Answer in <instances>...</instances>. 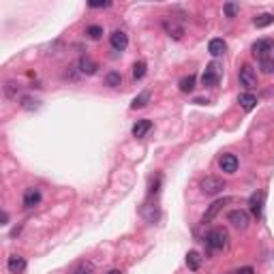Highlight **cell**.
Returning a JSON list of instances; mask_svg holds the SVG:
<instances>
[{
    "instance_id": "cell-26",
    "label": "cell",
    "mask_w": 274,
    "mask_h": 274,
    "mask_svg": "<svg viewBox=\"0 0 274 274\" xmlns=\"http://www.w3.org/2000/svg\"><path fill=\"white\" fill-rule=\"evenodd\" d=\"M86 35H88L90 39H101L103 28H101V26H96V24H92V26H88V28H86Z\"/></svg>"
},
{
    "instance_id": "cell-8",
    "label": "cell",
    "mask_w": 274,
    "mask_h": 274,
    "mask_svg": "<svg viewBox=\"0 0 274 274\" xmlns=\"http://www.w3.org/2000/svg\"><path fill=\"white\" fill-rule=\"evenodd\" d=\"M227 221L234 225V227H238V229H246L249 227V212H244V210H232L227 214Z\"/></svg>"
},
{
    "instance_id": "cell-23",
    "label": "cell",
    "mask_w": 274,
    "mask_h": 274,
    "mask_svg": "<svg viewBox=\"0 0 274 274\" xmlns=\"http://www.w3.org/2000/svg\"><path fill=\"white\" fill-rule=\"evenodd\" d=\"M19 88H21V86L18 82H7V86H4V94H7L9 99H18Z\"/></svg>"
},
{
    "instance_id": "cell-5",
    "label": "cell",
    "mask_w": 274,
    "mask_h": 274,
    "mask_svg": "<svg viewBox=\"0 0 274 274\" xmlns=\"http://www.w3.org/2000/svg\"><path fill=\"white\" fill-rule=\"evenodd\" d=\"M219 79H221V71H219L217 64H208L206 71L201 75V84L206 86V88H214V86H219Z\"/></svg>"
},
{
    "instance_id": "cell-11",
    "label": "cell",
    "mask_w": 274,
    "mask_h": 274,
    "mask_svg": "<svg viewBox=\"0 0 274 274\" xmlns=\"http://www.w3.org/2000/svg\"><path fill=\"white\" fill-rule=\"evenodd\" d=\"M21 203H24V208H35L41 203V191L35 189V186H30V189L24 191V200H21Z\"/></svg>"
},
{
    "instance_id": "cell-14",
    "label": "cell",
    "mask_w": 274,
    "mask_h": 274,
    "mask_svg": "<svg viewBox=\"0 0 274 274\" xmlns=\"http://www.w3.org/2000/svg\"><path fill=\"white\" fill-rule=\"evenodd\" d=\"M238 103L244 111H251V110H255V105H257V96L251 94V92H242L238 96Z\"/></svg>"
},
{
    "instance_id": "cell-18",
    "label": "cell",
    "mask_w": 274,
    "mask_h": 274,
    "mask_svg": "<svg viewBox=\"0 0 274 274\" xmlns=\"http://www.w3.org/2000/svg\"><path fill=\"white\" fill-rule=\"evenodd\" d=\"M200 264H201L200 253H197V251H189V255H186V266L195 272V270H200Z\"/></svg>"
},
{
    "instance_id": "cell-12",
    "label": "cell",
    "mask_w": 274,
    "mask_h": 274,
    "mask_svg": "<svg viewBox=\"0 0 274 274\" xmlns=\"http://www.w3.org/2000/svg\"><path fill=\"white\" fill-rule=\"evenodd\" d=\"M7 270L9 274H21L26 270V259L21 255H11L7 259Z\"/></svg>"
},
{
    "instance_id": "cell-17",
    "label": "cell",
    "mask_w": 274,
    "mask_h": 274,
    "mask_svg": "<svg viewBox=\"0 0 274 274\" xmlns=\"http://www.w3.org/2000/svg\"><path fill=\"white\" fill-rule=\"evenodd\" d=\"M96 69H99V64H96L94 60H90V58H82V60H79V73H84V75H94Z\"/></svg>"
},
{
    "instance_id": "cell-32",
    "label": "cell",
    "mask_w": 274,
    "mask_h": 274,
    "mask_svg": "<svg viewBox=\"0 0 274 274\" xmlns=\"http://www.w3.org/2000/svg\"><path fill=\"white\" fill-rule=\"evenodd\" d=\"M105 274H122L120 270H110V272H105Z\"/></svg>"
},
{
    "instance_id": "cell-15",
    "label": "cell",
    "mask_w": 274,
    "mask_h": 274,
    "mask_svg": "<svg viewBox=\"0 0 274 274\" xmlns=\"http://www.w3.org/2000/svg\"><path fill=\"white\" fill-rule=\"evenodd\" d=\"M150 128H152V122L144 118V120H137L135 125H133L131 133H133V137H146V133L150 131Z\"/></svg>"
},
{
    "instance_id": "cell-31",
    "label": "cell",
    "mask_w": 274,
    "mask_h": 274,
    "mask_svg": "<svg viewBox=\"0 0 274 274\" xmlns=\"http://www.w3.org/2000/svg\"><path fill=\"white\" fill-rule=\"evenodd\" d=\"M2 225H9V214L2 212Z\"/></svg>"
},
{
    "instance_id": "cell-19",
    "label": "cell",
    "mask_w": 274,
    "mask_h": 274,
    "mask_svg": "<svg viewBox=\"0 0 274 274\" xmlns=\"http://www.w3.org/2000/svg\"><path fill=\"white\" fill-rule=\"evenodd\" d=\"M253 24L257 26V28H266V26L274 24V15L272 13H261V15H257V18L253 19Z\"/></svg>"
},
{
    "instance_id": "cell-28",
    "label": "cell",
    "mask_w": 274,
    "mask_h": 274,
    "mask_svg": "<svg viewBox=\"0 0 274 274\" xmlns=\"http://www.w3.org/2000/svg\"><path fill=\"white\" fill-rule=\"evenodd\" d=\"M223 11H225V15H227V18H236V13H238V7H236L234 2H227L223 7Z\"/></svg>"
},
{
    "instance_id": "cell-13",
    "label": "cell",
    "mask_w": 274,
    "mask_h": 274,
    "mask_svg": "<svg viewBox=\"0 0 274 274\" xmlns=\"http://www.w3.org/2000/svg\"><path fill=\"white\" fill-rule=\"evenodd\" d=\"M264 197H266V193L259 191V193H255L249 201L251 212H253V217H257V219H261V212H264Z\"/></svg>"
},
{
    "instance_id": "cell-16",
    "label": "cell",
    "mask_w": 274,
    "mask_h": 274,
    "mask_svg": "<svg viewBox=\"0 0 274 274\" xmlns=\"http://www.w3.org/2000/svg\"><path fill=\"white\" fill-rule=\"evenodd\" d=\"M225 50H227V45H225V41H223V39H212L210 43H208V52H210L214 58L223 56Z\"/></svg>"
},
{
    "instance_id": "cell-30",
    "label": "cell",
    "mask_w": 274,
    "mask_h": 274,
    "mask_svg": "<svg viewBox=\"0 0 274 274\" xmlns=\"http://www.w3.org/2000/svg\"><path fill=\"white\" fill-rule=\"evenodd\" d=\"M101 7H110V2H90V9H101Z\"/></svg>"
},
{
    "instance_id": "cell-27",
    "label": "cell",
    "mask_w": 274,
    "mask_h": 274,
    "mask_svg": "<svg viewBox=\"0 0 274 274\" xmlns=\"http://www.w3.org/2000/svg\"><path fill=\"white\" fill-rule=\"evenodd\" d=\"M73 274H94V268H92V264H79Z\"/></svg>"
},
{
    "instance_id": "cell-2",
    "label": "cell",
    "mask_w": 274,
    "mask_h": 274,
    "mask_svg": "<svg viewBox=\"0 0 274 274\" xmlns=\"http://www.w3.org/2000/svg\"><path fill=\"white\" fill-rule=\"evenodd\" d=\"M200 189H201L203 195L214 197V195H219V193H223L225 180L223 178H217V176H206V178L200 180Z\"/></svg>"
},
{
    "instance_id": "cell-6",
    "label": "cell",
    "mask_w": 274,
    "mask_h": 274,
    "mask_svg": "<svg viewBox=\"0 0 274 274\" xmlns=\"http://www.w3.org/2000/svg\"><path fill=\"white\" fill-rule=\"evenodd\" d=\"M234 200L232 197H223V200H217L214 203H210V206H208V210H206V214H203V219H201V223H210L214 217H217L219 212L223 210L225 206H227V203H232Z\"/></svg>"
},
{
    "instance_id": "cell-20",
    "label": "cell",
    "mask_w": 274,
    "mask_h": 274,
    "mask_svg": "<svg viewBox=\"0 0 274 274\" xmlns=\"http://www.w3.org/2000/svg\"><path fill=\"white\" fill-rule=\"evenodd\" d=\"M178 86H180L182 92H193V88H195V75H186V77H182L178 82Z\"/></svg>"
},
{
    "instance_id": "cell-7",
    "label": "cell",
    "mask_w": 274,
    "mask_h": 274,
    "mask_svg": "<svg viewBox=\"0 0 274 274\" xmlns=\"http://www.w3.org/2000/svg\"><path fill=\"white\" fill-rule=\"evenodd\" d=\"M238 157L232 152H225L221 154V159H219V167H221V171H225V174H236L238 171Z\"/></svg>"
},
{
    "instance_id": "cell-9",
    "label": "cell",
    "mask_w": 274,
    "mask_h": 274,
    "mask_svg": "<svg viewBox=\"0 0 274 274\" xmlns=\"http://www.w3.org/2000/svg\"><path fill=\"white\" fill-rule=\"evenodd\" d=\"M110 45L114 47L116 52H125V50H127V45H128V37H127V32L114 30V32L110 35Z\"/></svg>"
},
{
    "instance_id": "cell-10",
    "label": "cell",
    "mask_w": 274,
    "mask_h": 274,
    "mask_svg": "<svg viewBox=\"0 0 274 274\" xmlns=\"http://www.w3.org/2000/svg\"><path fill=\"white\" fill-rule=\"evenodd\" d=\"M163 28L171 39H176V41L182 39V35H184V26L178 24L176 19H163Z\"/></svg>"
},
{
    "instance_id": "cell-22",
    "label": "cell",
    "mask_w": 274,
    "mask_h": 274,
    "mask_svg": "<svg viewBox=\"0 0 274 274\" xmlns=\"http://www.w3.org/2000/svg\"><path fill=\"white\" fill-rule=\"evenodd\" d=\"M146 62L144 60H139L133 64V79H144V75H146Z\"/></svg>"
},
{
    "instance_id": "cell-3",
    "label": "cell",
    "mask_w": 274,
    "mask_h": 274,
    "mask_svg": "<svg viewBox=\"0 0 274 274\" xmlns=\"http://www.w3.org/2000/svg\"><path fill=\"white\" fill-rule=\"evenodd\" d=\"M238 79H240V86H244L246 90H253L257 86V75L253 71V67L251 64H242L238 71Z\"/></svg>"
},
{
    "instance_id": "cell-1",
    "label": "cell",
    "mask_w": 274,
    "mask_h": 274,
    "mask_svg": "<svg viewBox=\"0 0 274 274\" xmlns=\"http://www.w3.org/2000/svg\"><path fill=\"white\" fill-rule=\"evenodd\" d=\"M227 244V232L221 227H214L206 234V249L208 251H223Z\"/></svg>"
},
{
    "instance_id": "cell-29",
    "label": "cell",
    "mask_w": 274,
    "mask_h": 274,
    "mask_svg": "<svg viewBox=\"0 0 274 274\" xmlns=\"http://www.w3.org/2000/svg\"><path fill=\"white\" fill-rule=\"evenodd\" d=\"M234 274H255V270L251 266H242V268H238Z\"/></svg>"
},
{
    "instance_id": "cell-21",
    "label": "cell",
    "mask_w": 274,
    "mask_h": 274,
    "mask_svg": "<svg viewBox=\"0 0 274 274\" xmlns=\"http://www.w3.org/2000/svg\"><path fill=\"white\" fill-rule=\"evenodd\" d=\"M105 84L110 86V88H118V86L122 84V75L118 73V71H110L105 75Z\"/></svg>"
},
{
    "instance_id": "cell-25",
    "label": "cell",
    "mask_w": 274,
    "mask_h": 274,
    "mask_svg": "<svg viewBox=\"0 0 274 274\" xmlns=\"http://www.w3.org/2000/svg\"><path fill=\"white\" fill-rule=\"evenodd\" d=\"M259 69L266 75H272L274 73V58H264V60H259Z\"/></svg>"
},
{
    "instance_id": "cell-24",
    "label": "cell",
    "mask_w": 274,
    "mask_h": 274,
    "mask_svg": "<svg viewBox=\"0 0 274 274\" xmlns=\"http://www.w3.org/2000/svg\"><path fill=\"white\" fill-rule=\"evenodd\" d=\"M150 101V92H142L139 96H135V99H133V103H131V107L133 110H139V107H144Z\"/></svg>"
},
{
    "instance_id": "cell-4",
    "label": "cell",
    "mask_w": 274,
    "mask_h": 274,
    "mask_svg": "<svg viewBox=\"0 0 274 274\" xmlns=\"http://www.w3.org/2000/svg\"><path fill=\"white\" fill-rule=\"evenodd\" d=\"M272 50H274V41H272V39H259V41H255L253 45H251V52H253V56L259 58V60H264V58L270 56Z\"/></svg>"
}]
</instances>
